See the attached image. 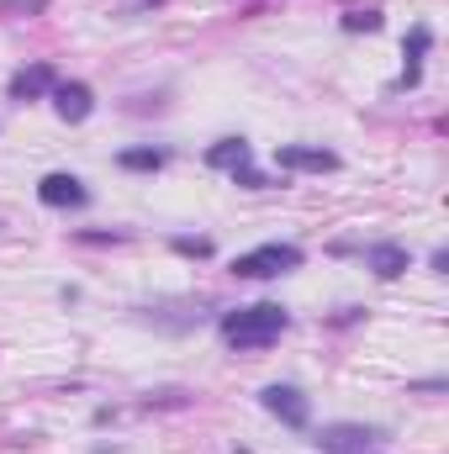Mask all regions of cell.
I'll return each instance as SVG.
<instances>
[{
	"label": "cell",
	"mask_w": 449,
	"mask_h": 454,
	"mask_svg": "<svg viewBox=\"0 0 449 454\" xmlns=\"http://www.w3.org/2000/svg\"><path fill=\"white\" fill-rule=\"evenodd\" d=\"M207 164H212V169H232V175L248 169V143H243V137H223V143H212V148H207Z\"/></svg>",
	"instance_id": "30bf717a"
},
{
	"label": "cell",
	"mask_w": 449,
	"mask_h": 454,
	"mask_svg": "<svg viewBox=\"0 0 449 454\" xmlns=\"http://www.w3.org/2000/svg\"><path fill=\"white\" fill-rule=\"evenodd\" d=\"M343 27H349V32H375L381 16H375V11H354V16H343Z\"/></svg>",
	"instance_id": "4fadbf2b"
},
{
	"label": "cell",
	"mask_w": 449,
	"mask_h": 454,
	"mask_svg": "<svg viewBox=\"0 0 449 454\" xmlns=\"http://www.w3.org/2000/svg\"><path fill=\"white\" fill-rule=\"evenodd\" d=\"M175 248H180V254H207L212 243H207V238H175Z\"/></svg>",
	"instance_id": "5bb4252c"
},
{
	"label": "cell",
	"mask_w": 449,
	"mask_h": 454,
	"mask_svg": "<svg viewBox=\"0 0 449 454\" xmlns=\"http://www.w3.org/2000/svg\"><path fill=\"white\" fill-rule=\"evenodd\" d=\"M429 43H434V32L429 27H413V37H407V85L418 80V59L429 53Z\"/></svg>",
	"instance_id": "8fae6325"
},
{
	"label": "cell",
	"mask_w": 449,
	"mask_h": 454,
	"mask_svg": "<svg viewBox=\"0 0 449 454\" xmlns=\"http://www.w3.org/2000/svg\"><path fill=\"white\" fill-rule=\"evenodd\" d=\"M286 333V312L275 301H259V307H238L223 317V339L232 348H264Z\"/></svg>",
	"instance_id": "6da1fadb"
},
{
	"label": "cell",
	"mask_w": 449,
	"mask_h": 454,
	"mask_svg": "<svg viewBox=\"0 0 449 454\" xmlns=\"http://www.w3.org/2000/svg\"><path fill=\"white\" fill-rule=\"evenodd\" d=\"M365 259H370V270H375L381 280H397V275H402V270L413 264V259H407V248H397V243H375V248H370Z\"/></svg>",
	"instance_id": "9c48e42d"
},
{
	"label": "cell",
	"mask_w": 449,
	"mask_h": 454,
	"mask_svg": "<svg viewBox=\"0 0 449 454\" xmlns=\"http://www.w3.org/2000/svg\"><path fill=\"white\" fill-rule=\"evenodd\" d=\"M48 0H0V11H43Z\"/></svg>",
	"instance_id": "9a60e30c"
},
{
	"label": "cell",
	"mask_w": 449,
	"mask_h": 454,
	"mask_svg": "<svg viewBox=\"0 0 449 454\" xmlns=\"http://www.w3.org/2000/svg\"><path fill=\"white\" fill-rule=\"evenodd\" d=\"M53 85H59L53 69H48V64H32V69H16L5 90H11V101H37V96H48Z\"/></svg>",
	"instance_id": "52a82bcc"
},
{
	"label": "cell",
	"mask_w": 449,
	"mask_h": 454,
	"mask_svg": "<svg viewBox=\"0 0 449 454\" xmlns=\"http://www.w3.org/2000/svg\"><path fill=\"white\" fill-rule=\"evenodd\" d=\"M159 164H164L159 148H127L122 153V169H159Z\"/></svg>",
	"instance_id": "7c38bea8"
},
{
	"label": "cell",
	"mask_w": 449,
	"mask_h": 454,
	"mask_svg": "<svg viewBox=\"0 0 449 454\" xmlns=\"http://www.w3.org/2000/svg\"><path fill=\"white\" fill-rule=\"evenodd\" d=\"M365 454H370V450H365Z\"/></svg>",
	"instance_id": "2e32d148"
},
{
	"label": "cell",
	"mask_w": 449,
	"mask_h": 454,
	"mask_svg": "<svg viewBox=\"0 0 449 454\" xmlns=\"http://www.w3.org/2000/svg\"><path fill=\"white\" fill-rule=\"evenodd\" d=\"M296 264H302V248H296V243H259V248H248V254L232 259V275H243V280H270V275H286V270H296Z\"/></svg>",
	"instance_id": "7a4b0ae2"
},
{
	"label": "cell",
	"mask_w": 449,
	"mask_h": 454,
	"mask_svg": "<svg viewBox=\"0 0 449 454\" xmlns=\"http://www.w3.org/2000/svg\"><path fill=\"white\" fill-rule=\"evenodd\" d=\"M48 96H53V112L64 116V121H85V116L96 112V96H91L85 80H59Z\"/></svg>",
	"instance_id": "5b68a950"
},
{
	"label": "cell",
	"mask_w": 449,
	"mask_h": 454,
	"mask_svg": "<svg viewBox=\"0 0 449 454\" xmlns=\"http://www.w3.org/2000/svg\"><path fill=\"white\" fill-rule=\"evenodd\" d=\"M275 164H280V169L328 175V169H338V153H328V148H307V143H286V148H275Z\"/></svg>",
	"instance_id": "8992f818"
},
{
	"label": "cell",
	"mask_w": 449,
	"mask_h": 454,
	"mask_svg": "<svg viewBox=\"0 0 449 454\" xmlns=\"http://www.w3.org/2000/svg\"><path fill=\"white\" fill-rule=\"evenodd\" d=\"M375 439H381L375 428H359V423H328V428L318 434V450H328V454H365Z\"/></svg>",
	"instance_id": "277c9868"
},
{
	"label": "cell",
	"mask_w": 449,
	"mask_h": 454,
	"mask_svg": "<svg viewBox=\"0 0 449 454\" xmlns=\"http://www.w3.org/2000/svg\"><path fill=\"white\" fill-rule=\"evenodd\" d=\"M259 402H264V412L280 418L286 428H307V412H312V407H307V396H302L296 386H264Z\"/></svg>",
	"instance_id": "3957f363"
},
{
	"label": "cell",
	"mask_w": 449,
	"mask_h": 454,
	"mask_svg": "<svg viewBox=\"0 0 449 454\" xmlns=\"http://www.w3.org/2000/svg\"><path fill=\"white\" fill-rule=\"evenodd\" d=\"M37 196H43V207H85V185L75 175H43Z\"/></svg>",
	"instance_id": "ba28073f"
}]
</instances>
